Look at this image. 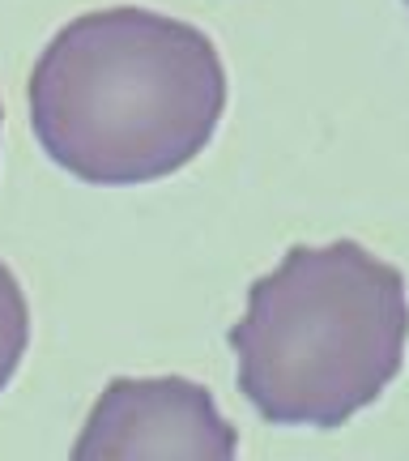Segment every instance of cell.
I'll return each mask as SVG.
<instances>
[{
  "label": "cell",
  "mask_w": 409,
  "mask_h": 461,
  "mask_svg": "<svg viewBox=\"0 0 409 461\" xmlns=\"http://www.w3.org/2000/svg\"><path fill=\"white\" fill-rule=\"evenodd\" d=\"M227 112L213 39L154 9H99L56 31L31 73V129L68 176L99 188L166 180Z\"/></svg>",
  "instance_id": "cell-1"
},
{
  "label": "cell",
  "mask_w": 409,
  "mask_h": 461,
  "mask_svg": "<svg viewBox=\"0 0 409 461\" xmlns=\"http://www.w3.org/2000/svg\"><path fill=\"white\" fill-rule=\"evenodd\" d=\"M405 342V278L354 240L295 244L230 330L239 393L281 428H342L396 380Z\"/></svg>",
  "instance_id": "cell-2"
},
{
  "label": "cell",
  "mask_w": 409,
  "mask_h": 461,
  "mask_svg": "<svg viewBox=\"0 0 409 461\" xmlns=\"http://www.w3.org/2000/svg\"><path fill=\"white\" fill-rule=\"evenodd\" d=\"M239 436L205 384L183 376H115L90 406L77 461L111 457H235Z\"/></svg>",
  "instance_id": "cell-3"
},
{
  "label": "cell",
  "mask_w": 409,
  "mask_h": 461,
  "mask_svg": "<svg viewBox=\"0 0 409 461\" xmlns=\"http://www.w3.org/2000/svg\"><path fill=\"white\" fill-rule=\"evenodd\" d=\"M26 346H31V308H26V295H22V282L13 278V269L0 261V393L17 376Z\"/></svg>",
  "instance_id": "cell-4"
},
{
  "label": "cell",
  "mask_w": 409,
  "mask_h": 461,
  "mask_svg": "<svg viewBox=\"0 0 409 461\" xmlns=\"http://www.w3.org/2000/svg\"><path fill=\"white\" fill-rule=\"evenodd\" d=\"M405 5H409V0H405Z\"/></svg>",
  "instance_id": "cell-5"
}]
</instances>
